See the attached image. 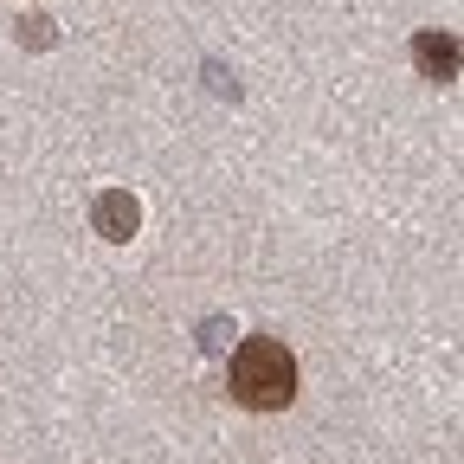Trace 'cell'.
Wrapping results in <instances>:
<instances>
[{
	"instance_id": "1",
	"label": "cell",
	"mask_w": 464,
	"mask_h": 464,
	"mask_svg": "<svg viewBox=\"0 0 464 464\" xmlns=\"http://www.w3.org/2000/svg\"><path fill=\"white\" fill-rule=\"evenodd\" d=\"M232 400L252 406V413H284L297 400V362L277 335H252L232 355Z\"/></svg>"
},
{
	"instance_id": "3",
	"label": "cell",
	"mask_w": 464,
	"mask_h": 464,
	"mask_svg": "<svg viewBox=\"0 0 464 464\" xmlns=\"http://www.w3.org/2000/svg\"><path fill=\"white\" fill-rule=\"evenodd\" d=\"M413 58H420L432 78H451V72H458V45L439 39V33H420V39H413Z\"/></svg>"
},
{
	"instance_id": "2",
	"label": "cell",
	"mask_w": 464,
	"mask_h": 464,
	"mask_svg": "<svg viewBox=\"0 0 464 464\" xmlns=\"http://www.w3.org/2000/svg\"><path fill=\"white\" fill-rule=\"evenodd\" d=\"M91 219H97V232H103V239H116V246H123L130 232H136V219H142V207H136L130 194H97Z\"/></svg>"
}]
</instances>
